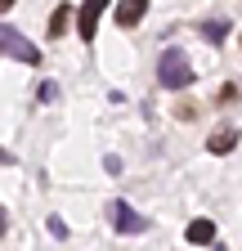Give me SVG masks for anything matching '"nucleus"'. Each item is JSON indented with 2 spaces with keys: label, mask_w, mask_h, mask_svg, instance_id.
I'll return each instance as SVG.
<instances>
[{
  "label": "nucleus",
  "mask_w": 242,
  "mask_h": 251,
  "mask_svg": "<svg viewBox=\"0 0 242 251\" xmlns=\"http://www.w3.org/2000/svg\"><path fill=\"white\" fill-rule=\"evenodd\" d=\"M197 31H202V36H206V41H216V45H220V41L229 36V23H224V18H206V23L197 27Z\"/></svg>",
  "instance_id": "8"
},
{
  "label": "nucleus",
  "mask_w": 242,
  "mask_h": 251,
  "mask_svg": "<svg viewBox=\"0 0 242 251\" xmlns=\"http://www.w3.org/2000/svg\"><path fill=\"white\" fill-rule=\"evenodd\" d=\"M41 99H45V103L58 99V85H54V81H41Z\"/></svg>",
  "instance_id": "10"
},
{
  "label": "nucleus",
  "mask_w": 242,
  "mask_h": 251,
  "mask_svg": "<svg viewBox=\"0 0 242 251\" xmlns=\"http://www.w3.org/2000/svg\"><path fill=\"white\" fill-rule=\"evenodd\" d=\"M233 144H238V130H233V126H224V130L211 135V144H206V148H211V152H229Z\"/></svg>",
  "instance_id": "7"
},
{
  "label": "nucleus",
  "mask_w": 242,
  "mask_h": 251,
  "mask_svg": "<svg viewBox=\"0 0 242 251\" xmlns=\"http://www.w3.org/2000/svg\"><path fill=\"white\" fill-rule=\"evenodd\" d=\"M103 9H108V0H85V5L76 9V31H81V41H95Z\"/></svg>",
  "instance_id": "3"
},
{
  "label": "nucleus",
  "mask_w": 242,
  "mask_h": 251,
  "mask_svg": "<svg viewBox=\"0 0 242 251\" xmlns=\"http://www.w3.org/2000/svg\"><path fill=\"white\" fill-rule=\"evenodd\" d=\"M0 50H5L9 58H18V63H27V68H36V63H41V50L27 41V36H18L14 27H0Z\"/></svg>",
  "instance_id": "2"
},
{
  "label": "nucleus",
  "mask_w": 242,
  "mask_h": 251,
  "mask_svg": "<svg viewBox=\"0 0 242 251\" xmlns=\"http://www.w3.org/2000/svg\"><path fill=\"white\" fill-rule=\"evenodd\" d=\"M157 81L166 85V90H184V85H193V63H189V54L184 50H162V58H157Z\"/></svg>",
  "instance_id": "1"
},
{
  "label": "nucleus",
  "mask_w": 242,
  "mask_h": 251,
  "mask_svg": "<svg viewBox=\"0 0 242 251\" xmlns=\"http://www.w3.org/2000/svg\"><path fill=\"white\" fill-rule=\"evenodd\" d=\"M68 18H72V9H68V5H58L54 18H49V36H63V31H68Z\"/></svg>",
  "instance_id": "9"
},
{
  "label": "nucleus",
  "mask_w": 242,
  "mask_h": 251,
  "mask_svg": "<svg viewBox=\"0 0 242 251\" xmlns=\"http://www.w3.org/2000/svg\"><path fill=\"white\" fill-rule=\"evenodd\" d=\"M0 238H5V206H0Z\"/></svg>",
  "instance_id": "12"
},
{
  "label": "nucleus",
  "mask_w": 242,
  "mask_h": 251,
  "mask_svg": "<svg viewBox=\"0 0 242 251\" xmlns=\"http://www.w3.org/2000/svg\"><path fill=\"white\" fill-rule=\"evenodd\" d=\"M148 14V0H121L117 5V27H135Z\"/></svg>",
  "instance_id": "5"
},
{
  "label": "nucleus",
  "mask_w": 242,
  "mask_h": 251,
  "mask_svg": "<svg viewBox=\"0 0 242 251\" xmlns=\"http://www.w3.org/2000/svg\"><path fill=\"white\" fill-rule=\"evenodd\" d=\"M112 220H117V229H121V233H144V229H148V220H144L135 206H126V202H117V206H112Z\"/></svg>",
  "instance_id": "4"
},
{
  "label": "nucleus",
  "mask_w": 242,
  "mask_h": 251,
  "mask_svg": "<svg viewBox=\"0 0 242 251\" xmlns=\"http://www.w3.org/2000/svg\"><path fill=\"white\" fill-rule=\"evenodd\" d=\"M18 5V0H0V14H5V9H14Z\"/></svg>",
  "instance_id": "11"
},
{
  "label": "nucleus",
  "mask_w": 242,
  "mask_h": 251,
  "mask_svg": "<svg viewBox=\"0 0 242 251\" xmlns=\"http://www.w3.org/2000/svg\"><path fill=\"white\" fill-rule=\"evenodd\" d=\"M189 242H197V247L216 242V225H211V220H193L189 225Z\"/></svg>",
  "instance_id": "6"
}]
</instances>
